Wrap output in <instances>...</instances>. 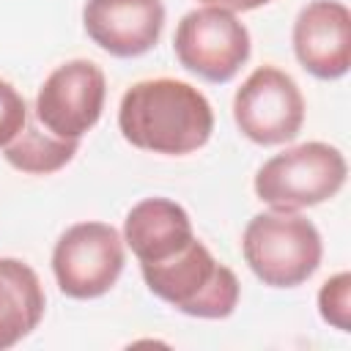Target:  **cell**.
Wrapping results in <instances>:
<instances>
[{"instance_id":"cell-5","label":"cell","mask_w":351,"mask_h":351,"mask_svg":"<svg viewBox=\"0 0 351 351\" xmlns=\"http://www.w3.org/2000/svg\"><path fill=\"white\" fill-rule=\"evenodd\" d=\"M126 263L123 236L110 222H77L52 250V274L69 299H99L118 282Z\"/></svg>"},{"instance_id":"cell-11","label":"cell","mask_w":351,"mask_h":351,"mask_svg":"<svg viewBox=\"0 0 351 351\" xmlns=\"http://www.w3.org/2000/svg\"><path fill=\"white\" fill-rule=\"evenodd\" d=\"M121 236L140 263H159L184 250L195 239V230L181 203L170 197H143L126 211Z\"/></svg>"},{"instance_id":"cell-2","label":"cell","mask_w":351,"mask_h":351,"mask_svg":"<svg viewBox=\"0 0 351 351\" xmlns=\"http://www.w3.org/2000/svg\"><path fill=\"white\" fill-rule=\"evenodd\" d=\"M140 274L156 299L192 318H228L241 296L236 271L217 261L197 236L159 263H140Z\"/></svg>"},{"instance_id":"cell-1","label":"cell","mask_w":351,"mask_h":351,"mask_svg":"<svg viewBox=\"0 0 351 351\" xmlns=\"http://www.w3.org/2000/svg\"><path fill=\"white\" fill-rule=\"evenodd\" d=\"M118 129L123 140L140 151L186 156L208 143L214 110L208 99L184 80H140L121 96Z\"/></svg>"},{"instance_id":"cell-9","label":"cell","mask_w":351,"mask_h":351,"mask_svg":"<svg viewBox=\"0 0 351 351\" xmlns=\"http://www.w3.org/2000/svg\"><path fill=\"white\" fill-rule=\"evenodd\" d=\"M293 55L315 80H340L351 69V11L340 0L307 3L291 30Z\"/></svg>"},{"instance_id":"cell-3","label":"cell","mask_w":351,"mask_h":351,"mask_svg":"<svg viewBox=\"0 0 351 351\" xmlns=\"http://www.w3.org/2000/svg\"><path fill=\"white\" fill-rule=\"evenodd\" d=\"M241 255L263 285L296 288L318 271L324 241L318 228L299 211L269 208L247 222L241 233Z\"/></svg>"},{"instance_id":"cell-16","label":"cell","mask_w":351,"mask_h":351,"mask_svg":"<svg viewBox=\"0 0 351 351\" xmlns=\"http://www.w3.org/2000/svg\"><path fill=\"white\" fill-rule=\"evenodd\" d=\"M200 3H203V5H217V8H225V11L239 14V11H255V8L269 5V3H274V0H200Z\"/></svg>"},{"instance_id":"cell-13","label":"cell","mask_w":351,"mask_h":351,"mask_svg":"<svg viewBox=\"0 0 351 351\" xmlns=\"http://www.w3.org/2000/svg\"><path fill=\"white\" fill-rule=\"evenodd\" d=\"M80 143L77 140H63L49 134L47 129L41 132L33 123H25V129L3 148L5 162L27 176H52L58 170H63L74 154H77Z\"/></svg>"},{"instance_id":"cell-10","label":"cell","mask_w":351,"mask_h":351,"mask_svg":"<svg viewBox=\"0 0 351 351\" xmlns=\"http://www.w3.org/2000/svg\"><path fill=\"white\" fill-rule=\"evenodd\" d=\"M82 27L88 38L112 58L151 52L165 27L162 0H85Z\"/></svg>"},{"instance_id":"cell-6","label":"cell","mask_w":351,"mask_h":351,"mask_svg":"<svg viewBox=\"0 0 351 351\" xmlns=\"http://www.w3.org/2000/svg\"><path fill=\"white\" fill-rule=\"evenodd\" d=\"M173 52L186 71L222 85L250 60L252 38L233 11L200 5L181 16L173 36Z\"/></svg>"},{"instance_id":"cell-14","label":"cell","mask_w":351,"mask_h":351,"mask_svg":"<svg viewBox=\"0 0 351 351\" xmlns=\"http://www.w3.org/2000/svg\"><path fill=\"white\" fill-rule=\"evenodd\" d=\"M318 313L324 324L337 332L351 329V274L337 271L332 274L318 291Z\"/></svg>"},{"instance_id":"cell-4","label":"cell","mask_w":351,"mask_h":351,"mask_svg":"<svg viewBox=\"0 0 351 351\" xmlns=\"http://www.w3.org/2000/svg\"><path fill=\"white\" fill-rule=\"evenodd\" d=\"M348 176L340 148L310 140L269 156L252 181L261 203L280 211H302L332 200Z\"/></svg>"},{"instance_id":"cell-8","label":"cell","mask_w":351,"mask_h":351,"mask_svg":"<svg viewBox=\"0 0 351 351\" xmlns=\"http://www.w3.org/2000/svg\"><path fill=\"white\" fill-rule=\"evenodd\" d=\"M233 121L255 145L291 143L304 123V96L282 69L258 66L233 96Z\"/></svg>"},{"instance_id":"cell-12","label":"cell","mask_w":351,"mask_h":351,"mask_svg":"<svg viewBox=\"0 0 351 351\" xmlns=\"http://www.w3.org/2000/svg\"><path fill=\"white\" fill-rule=\"evenodd\" d=\"M47 296L36 269L19 258H0V351L22 343L44 318Z\"/></svg>"},{"instance_id":"cell-15","label":"cell","mask_w":351,"mask_h":351,"mask_svg":"<svg viewBox=\"0 0 351 351\" xmlns=\"http://www.w3.org/2000/svg\"><path fill=\"white\" fill-rule=\"evenodd\" d=\"M27 123V104L22 93L8 82L0 80V148H5Z\"/></svg>"},{"instance_id":"cell-7","label":"cell","mask_w":351,"mask_h":351,"mask_svg":"<svg viewBox=\"0 0 351 351\" xmlns=\"http://www.w3.org/2000/svg\"><path fill=\"white\" fill-rule=\"evenodd\" d=\"M107 77L99 63L74 58L47 74L36 96V121L55 137L82 140L101 118Z\"/></svg>"}]
</instances>
